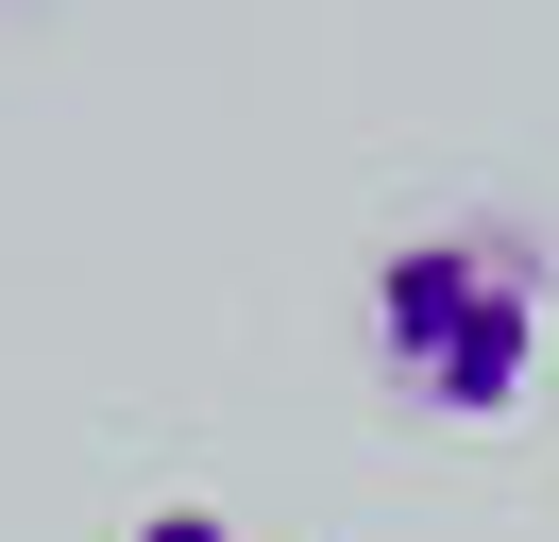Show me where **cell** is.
<instances>
[{"label":"cell","instance_id":"obj_1","mask_svg":"<svg viewBox=\"0 0 559 542\" xmlns=\"http://www.w3.org/2000/svg\"><path fill=\"white\" fill-rule=\"evenodd\" d=\"M373 356L407 406H441V424H491V406L525 390V356H543V255H525L509 221H424L373 255Z\"/></svg>","mask_w":559,"mask_h":542},{"label":"cell","instance_id":"obj_2","mask_svg":"<svg viewBox=\"0 0 559 542\" xmlns=\"http://www.w3.org/2000/svg\"><path fill=\"white\" fill-rule=\"evenodd\" d=\"M119 542H254V526H221V508H136Z\"/></svg>","mask_w":559,"mask_h":542}]
</instances>
